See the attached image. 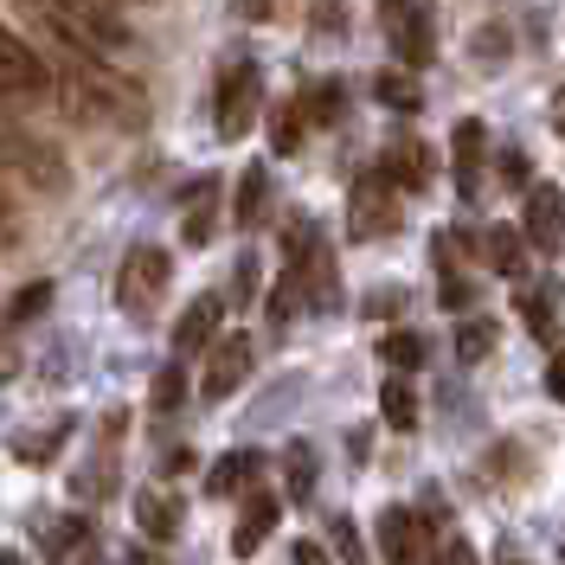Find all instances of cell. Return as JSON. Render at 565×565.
I'll list each match as a JSON object with an SVG mask.
<instances>
[{
    "mask_svg": "<svg viewBox=\"0 0 565 565\" xmlns=\"http://www.w3.org/2000/svg\"><path fill=\"white\" fill-rule=\"evenodd\" d=\"M52 90H58V104H65L77 122L136 129L141 116H148V97H141L122 71H109L104 58H90V52H65V65H52Z\"/></svg>",
    "mask_w": 565,
    "mask_h": 565,
    "instance_id": "1",
    "label": "cell"
},
{
    "mask_svg": "<svg viewBox=\"0 0 565 565\" xmlns=\"http://www.w3.org/2000/svg\"><path fill=\"white\" fill-rule=\"evenodd\" d=\"M39 20V33H52L65 52H90V58H109V52H129L136 33L129 20L116 13V0H20Z\"/></svg>",
    "mask_w": 565,
    "mask_h": 565,
    "instance_id": "2",
    "label": "cell"
},
{
    "mask_svg": "<svg viewBox=\"0 0 565 565\" xmlns=\"http://www.w3.org/2000/svg\"><path fill=\"white\" fill-rule=\"evenodd\" d=\"M257 104H264V71L250 65V58H232V65L218 71V97H212L218 136H225V141H245Z\"/></svg>",
    "mask_w": 565,
    "mask_h": 565,
    "instance_id": "3",
    "label": "cell"
},
{
    "mask_svg": "<svg viewBox=\"0 0 565 565\" xmlns=\"http://www.w3.org/2000/svg\"><path fill=\"white\" fill-rule=\"evenodd\" d=\"M168 296V250L161 245H129L122 270H116V302L122 316H154V302Z\"/></svg>",
    "mask_w": 565,
    "mask_h": 565,
    "instance_id": "4",
    "label": "cell"
},
{
    "mask_svg": "<svg viewBox=\"0 0 565 565\" xmlns=\"http://www.w3.org/2000/svg\"><path fill=\"white\" fill-rule=\"evenodd\" d=\"M373 540H380V559L386 565H437V533L412 508H386L373 521Z\"/></svg>",
    "mask_w": 565,
    "mask_h": 565,
    "instance_id": "5",
    "label": "cell"
},
{
    "mask_svg": "<svg viewBox=\"0 0 565 565\" xmlns=\"http://www.w3.org/2000/svg\"><path fill=\"white\" fill-rule=\"evenodd\" d=\"M392 225H398V186L380 168H366L348 193V232L353 238H386Z\"/></svg>",
    "mask_w": 565,
    "mask_h": 565,
    "instance_id": "6",
    "label": "cell"
},
{
    "mask_svg": "<svg viewBox=\"0 0 565 565\" xmlns=\"http://www.w3.org/2000/svg\"><path fill=\"white\" fill-rule=\"evenodd\" d=\"M0 90H13V97H39V90H52V65H45L13 26H0Z\"/></svg>",
    "mask_w": 565,
    "mask_h": 565,
    "instance_id": "7",
    "label": "cell"
},
{
    "mask_svg": "<svg viewBox=\"0 0 565 565\" xmlns=\"http://www.w3.org/2000/svg\"><path fill=\"white\" fill-rule=\"evenodd\" d=\"M250 360H257L250 334H225V341H212V360H206V373H200V398H232V392L250 380Z\"/></svg>",
    "mask_w": 565,
    "mask_h": 565,
    "instance_id": "8",
    "label": "cell"
},
{
    "mask_svg": "<svg viewBox=\"0 0 565 565\" xmlns=\"http://www.w3.org/2000/svg\"><path fill=\"white\" fill-rule=\"evenodd\" d=\"M289 264L302 270V289H309V309H316V316H334V309H341V277H334V250H328V238L316 232V238H309V245L296 250Z\"/></svg>",
    "mask_w": 565,
    "mask_h": 565,
    "instance_id": "9",
    "label": "cell"
},
{
    "mask_svg": "<svg viewBox=\"0 0 565 565\" xmlns=\"http://www.w3.org/2000/svg\"><path fill=\"white\" fill-rule=\"evenodd\" d=\"M0 174H26L33 186H65V168H58V154H45L39 141H26L20 129H7L0 122Z\"/></svg>",
    "mask_w": 565,
    "mask_h": 565,
    "instance_id": "10",
    "label": "cell"
},
{
    "mask_svg": "<svg viewBox=\"0 0 565 565\" xmlns=\"http://www.w3.org/2000/svg\"><path fill=\"white\" fill-rule=\"evenodd\" d=\"M386 39L412 71L430 65L437 58V20H430V7H398V13H386Z\"/></svg>",
    "mask_w": 565,
    "mask_h": 565,
    "instance_id": "11",
    "label": "cell"
},
{
    "mask_svg": "<svg viewBox=\"0 0 565 565\" xmlns=\"http://www.w3.org/2000/svg\"><path fill=\"white\" fill-rule=\"evenodd\" d=\"M482 168H489V129L476 116H462L457 141H450V174H457L462 200H482Z\"/></svg>",
    "mask_w": 565,
    "mask_h": 565,
    "instance_id": "12",
    "label": "cell"
},
{
    "mask_svg": "<svg viewBox=\"0 0 565 565\" xmlns=\"http://www.w3.org/2000/svg\"><path fill=\"white\" fill-rule=\"evenodd\" d=\"M380 174H386L392 186H405V193H424V186L437 180V154H430L418 136H398L386 154H380Z\"/></svg>",
    "mask_w": 565,
    "mask_h": 565,
    "instance_id": "13",
    "label": "cell"
},
{
    "mask_svg": "<svg viewBox=\"0 0 565 565\" xmlns=\"http://www.w3.org/2000/svg\"><path fill=\"white\" fill-rule=\"evenodd\" d=\"M521 232H527V245H540V250H559L565 245V193H559V186H533Z\"/></svg>",
    "mask_w": 565,
    "mask_h": 565,
    "instance_id": "14",
    "label": "cell"
},
{
    "mask_svg": "<svg viewBox=\"0 0 565 565\" xmlns=\"http://www.w3.org/2000/svg\"><path fill=\"white\" fill-rule=\"evenodd\" d=\"M218 316H225V296H200V302H186L180 309V328H174V353H200L218 341Z\"/></svg>",
    "mask_w": 565,
    "mask_h": 565,
    "instance_id": "15",
    "label": "cell"
},
{
    "mask_svg": "<svg viewBox=\"0 0 565 565\" xmlns=\"http://www.w3.org/2000/svg\"><path fill=\"white\" fill-rule=\"evenodd\" d=\"M476 250L489 257L494 277H527V232H521V225H489V232L476 238Z\"/></svg>",
    "mask_w": 565,
    "mask_h": 565,
    "instance_id": "16",
    "label": "cell"
},
{
    "mask_svg": "<svg viewBox=\"0 0 565 565\" xmlns=\"http://www.w3.org/2000/svg\"><path fill=\"white\" fill-rule=\"evenodd\" d=\"M270 533H277V494H264V489H257V494L245 501V514H238L232 553H238V559H250V553H257V546H264Z\"/></svg>",
    "mask_w": 565,
    "mask_h": 565,
    "instance_id": "17",
    "label": "cell"
},
{
    "mask_svg": "<svg viewBox=\"0 0 565 565\" xmlns=\"http://www.w3.org/2000/svg\"><path fill=\"white\" fill-rule=\"evenodd\" d=\"M136 527L148 540H174L180 533V494L174 489H141L136 494Z\"/></svg>",
    "mask_w": 565,
    "mask_h": 565,
    "instance_id": "18",
    "label": "cell"
},
{
    "mask_svg": "<svg viewBox=\"0 0 565 565\" xmlns=\"http://www.w3.org/2000/svg\"><path fill=\"white\" fill-rule=\"evenodd\" d=\"M212 232H218V180H200V193L180 212V238L200 250V245H212Z\"/></svg>",
    "mask_w": 565,
    "mask_h": 565,
    "instance_id": "19",
    "label": "cell"
},
{
    "mask_svg": "<svg viewBox=\"0 0 565 565\" xmlns=\"http://www.w3.org/2000/svg\"><path fill=\"white\" fill-rule=\"evenodd\" d=\"M430 257H437V302L457 316L462 302H469V277L457 270V257H450V232H437V245H430Z\"/></svg>",
    "mask_w": 565,
    "mask_h": 565,
    "instance_id": "20",
    "label": "cell"
},
{
    "mask_svg": "<svg viewBox=\"0 0 565 565\" xmlns=\"http://www.w3.org/2000/svg\"><path fill=\"white\" fill-rule=\"evenodd\" d=\"M296 309H309V289H302V270L296 264H282V277H277V289H270V328H289L296 321Z\"/></svg>",
    "mask_w": 565,
    "mask_h": 565,
    "instance_id": "21",
    "label": "cell"
},
{
    "mask_svg": "<svg viewBox=\"0 0 565 565\" xmlns=\"http://www.w3.org/2000/svg\"><path fill=\"white\" fill-rule=\"evenodd\" d=\"M380 418H386L392 430H418V392H412V380H405V373L380 386Z\"/></svg>",
    "mask_w": 565,
    "mask_h": 565,
    "instance_id": "22",
    "label": "cell"
},
{
    "mask_svg": "<svg viewBox=\"0 0 565 565\" xmlns=\"http://www.w3.org/2000/svg\"><path fill=\"white\" fill-rule=\"evenodd\" d=\"M302 129H309L302 97H282V104L270 109V148H277V154H296V148H302Z\"/></svg>",
    "mask_w": 565,
    "mask_h": 565,
    "instance_id": "23",
    "label": "cell"
},
{
    "mask_svg": "<svg viewBox=\"0 0 565 565\" xmlns=\"http://www.w3.org/2000/svg\"><path fill=\"white\" fill-rule=\"evenodd\" d=\"M245 476H257V457H250V450H232V457H218V462H212L206 494H212V501H225V494H238V489H245Z\"/></svg>",
    "mask_w": 565,
    "mask_h": 565,
    "instance_id": "24",
    "label": "cell"
},
{
    "mask_svg": "<svg viewBox=\"0 0 565 565\" xmlns=\"http://www.w3.org/2000/svg\"><path fill=\"white\" fill-rule=\"evenodd\" d=\"M264 206H270V174L264 168H245L238 174V225H257Z\"/></svg>",
    "mask_w": 565,
    "mask_h": 565,
    "instance_id": "25",
    "label": "cell"
},
{
    "mask_svg": "<svg viewBox=\"0 0 565 565\" xmlns=\"http://www.w3.org/2000/svg\"><path fill=\"white\" fill-rule=\"evenodd\" d=\"M380 104H386V109H405V116H412V109H424L418 77H412V71H380Z\"/></svg>",
    "mask_w": 565,
    "mask_h": 565,
    "instance_id": "26",
    "label": "cell"
},
{
    "mask_svg": "<svg viewBox=\"0 0 565 565\" xmlns=\"http://www.w3.org/2000/svg\"><path fill=\"white\" fill-rule=\"evenodd\" d=\"M489 353H494V321L489 316L462 321V328H457V360H462V366H476V360H489Z\"/></svg>",
    "mask_w": 565,
    "mask_h": 565,
    "instance_id": "27",
    "label": "cell"
},
{
    "mask_svg": "<svg viewBox=\"0 0 565 565\" xmlns=\"http://www.w3.org/2000/svg\"><path fill=\"white\" fill-rule=\"evenodd\" d=\"M341 109H348V97H341V84H316V90H302V116H309L316 129H328V122H341Z\"/></svg>",
    "mask_w": 565,
    "mask_h": 565,
    "instance_id": "28",
    "label": "cell"
},
{
    "mask_svg": "<svg viewBox=\"0 0 565 565\" xmlns=\"http://www.w3.org/2000/svg\"><path fill=\"white\" fill-rule=\"evenodd\" d=\"M380 360H386L392 373H412V366L424 360V341L418 334H405V328H392L386 341H380Z\"/></svg>",
    "mask_w": 565,
    "mask_h": 565,
    "instance_id": "29",
    "label": "cell"
},
{
    "mask_svg": "<svg viewBox=\"0 0 565 565\" xmlns=\"http://www.w3.org/2000/svg\"><path fill=\"white\" fill-rule=\"evenodd\" d=\"M58 444H65V418H58V424H33V430H26V437H13V450H20V457H26V462L52 457V450H58Z\"/></svg>",
    "mask_w": 565,
    "mask_h": 565,
    "instance_id": "30",
    "label": "cell"
},
{
    "mask_svg": "<svg viewBox=\"0 0 565 565\" xmlns=\"http://www.w3.org/2000/svg\"><path fill=\"white\" fill-rule=\"evenodd\" d=\"M521 316H527V328H533V341H559V316H553V302L540 296V289H527V302H521Z\"/></svg>",
    "mask_w": 565,
    "mask_h": 565,
    "instance_id": "31",
    "label": "cell"
},
{
    "mask_svg": "<svg viewBox=\"0 0 565 565\" xmlns=\"http://www.w3.org/2000/svg\"><path fill=\"white\" fill-rule=\"evenodd\" d=\"M52 309V282H33V289H20L13 296V309H7V328H20V321H33Z\"/></svg>",
    "mask_w": 565,
    "mask_h": 565,
    "instance_id": "32",
    "label": "cell"
},
{
    "mask_svg": "<svg viewBox=\"0 0 565 565\" xmlns=\"http://www.w3.org/2000/svg\"><path fill=\"white\" fill-rule=\"evenodd\" d=\"M39 546H45L52 559H65V553H77V546H84V521H58L52 533H39Z\"/></svg>",
    "mask_w": 565,
    "mask_h": 565,
    "instance_id": "33",
    "label": "cell"
},
{
    "mask_svg": "<svg viewBox=\"0 0 565 565\" xmlns=\"http://www.w3.org/2000/svg\"><path fill=\"white\" fill-rule=\"evenodd\" d=\"M309 489H316V450H289V494L309 501Z\"/></svg>",
    "mask_w": 565,
    "mask_h": 565,
    "instance_id": "34",
    "label": "cell"
},
{
    "mask_svg": "<svg viewBox=\"0 0 565 565\" xmlns=\"http://www.w3.org/2000/svg\"><path fill=\"white\" fill-rule=\"evenodd\" d=\"M186 398V373H180V360L161 373V386H154V405H180Z\"/></svg>",
    "mask_w": 565,
    "mask_h": 565,
    "instance_id": "35",
    "label": "cell"
},
{
    "mask_svg": "<svg viewBox=\"0 0 565 565\" xmlns=\"http://www.w3.org/2000/svg\"><path fill=\"white\" fill-rule=\"evenodd\" d=\"M437 565H476V553H469V540H462V533H450V540H437Z\"/></svg>",
    "mask_w": 565,
    "mask_h": 565,
    "instance_id": "36",
    "label": "cell"
},
{
    "mask_svg": "<svg viewBox=\"0 0 565 565\" xmlns=\"http://www.w3.org/2000/svg\"><path fill=\"white\" fill-rule=\"evenodd\" d=\"M501 180H508V186H527V154H521V148L501 154Z\"/></svg>",
    "mask_w": 565,
    "mask_h": 565,
    "instance_id": "37",
    "label": "cell"
},
{
    "mask_svg": "<svg viewBox=\"0 0 565 565\" xmlns=\"http://www.w3.org/2000/svg\"><path fill=\"white\" fill-rule=\"evenodd\" d=\"M328 533H334V546H341V559H348V565H360V540H353V521H334Z\"/></svg>",
    "mask_w": 565,
    "mask_h": 565,
    "instance_id": "38",
    "label": "cell"
},
{
    "mask_svg": "<svg viewBox=\"0 0 565 565\" xmlns=\"http://www.w3.org/2000/svg\"><path fill=\"white\" fill-rule=\"evenodd\" d=\"M13 373H20V341H13V334H0V386H7Z\"/></svg>",
    "mask_w": 565,
    "mask_h": 565,
    "instance_id": "39",
    "label": "cell"
},
{
    "mask_svg": "<svg viewBox=\"0 0 565 565\" xmlns=\"http://www.w3.org/2000/svg\"><path fill=\"white\" fill-rule=\"evenodd\" d=\"M232 277H238V296H250V289H257V250H245V257H238V270H232Z\"/></svg>",
    "mask_w": 565,
    "mask_h": 565,
    "instance_id": "40",
    "label": "cell"
},
{
    "mask_svg": "<svg viewBox=\"0 0 565 565\" xmlns=\"http://www.w3.org/2000/svg\"><path fill=\"white\" fill-rule=\"evenodd\" d=\"M546 392H553V398L565 405V348L553 353V366H546Z\"/></svg>",
    "mask_w": 565,
    "mask_h": 565,
    "instance_id": "41",
    "label": "cell"
},
{
    "mask_svg": "<svg viewBox=\"0 0 565 565\" xmlns=\"http://www.w3.org/2000/svg\"><path fill=\"white\" fill-rule=\"evenodd\" d=\"M296 565H328V553H321V546H309V540H302V546H296Z\"/></svg>",
    "mask_w": 565,
    "mask_h": 565,
    "instance_id": "42",
    "label": "cell"
},
{
    "mask_svg": "<svg viewBox=\"0 0 565 565\" xmlns=\"http://www.w3.org/2000/svg\"><path fill=\"white\" fill-rule=\"evenodd\" d=\"M0 225H13V206H7V174H0Z\"/></svg>",
    "mask_w": 565,
    "mask_h": 565,
    "instance_id": "43",
    "label": "cell"
},
{
    "mask_svg": "<svg viewBox=\"0 0 565 565\" xmlns=\"http://www.w3.org/2000/svg\"><path fill=\"white\" fill-rule=\"evenodd\" d=\"M553 116H559V136H565V84H559V97H553Z\"/></svg>",
    "mask_w": 565,
    "mask_h": 565,
    "instance_id": "44",
    "label": "cell"
},
{
    "mask_svg": "<svg viewBox=\"0 0 565 565\" xmlns=\"http://www.w3.org/2000/svg\"><path fill=\"white\" fill-rule=\"evenodd\" d=\"M129 565H161V559H148V553H129Z\"/></svg>",
    "mask_w": 565,
    "mask_h": 565,
    "instance_id": "45",
    "label": "cell"
},
{
    "mask_svg": "<svg viewBox=\"0 0 565 565\" xmlns=\"http://www.w3.org/2000/svg\"><path fill=\"white\" fill-rule=\"evenodd\" d=\"M398 7H405V0H380V13H398Z\"/></svg>",
    "mask_w": 565,
    "mask_h": 565,
    "instance_id": "46",
    "label": "cell"
},
{
    "mask_svg": "<svg viewBox=\"0 0 565 565\" xmlns=\"http://www.w3.org/2000/svg\"><path fill=\"white\" fill-rule=\"evenodd\" d=\"M0 565H20V559H13V553H0Z\"/></svg>",
    "mask_w": 565,
    "mask_h": 565,
    "instance_id": "47",
    "label": "cell"
},
{
    "mask_svg": "<svg viewBox=\"0 0 565 565\" xmlns=\"http://www.w3.org/2000/svg\"><path fill=\"white\" fill-rule=\"evenodd\" d=\"M501 565H527V559H501Z\"/></svg>",
    "mask_w": 565,
    "mask_h": 565,
    "instance_id": "48",
    "label": "cell"
},
{
    "mask_svg": "<svg viewBox=\"0 0 565 565\" xmlns=\"http://www.w3.org/2000/svg\"><path fill=\"white\" fill-rule=\"evenodd\" d=\"M116 7H129V0H116Z\"/></svg>",
    "mask_w": 565,
    "mask_h": 565,
    "instance_id": "49",
    "label": "cell"
}]
</instances>
